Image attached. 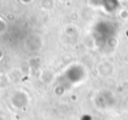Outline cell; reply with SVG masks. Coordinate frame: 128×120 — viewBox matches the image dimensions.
Here are the masks:
<instances>
[{
  "label": "cell",
  "instance_id": "cell-1",
  "mask_svg": "<svg viewBox=\"0 0 128 120\" xmlns=\"http://www.w3.org/2000/svg\"><path fill=\"white\" fill-rule=\"evenodd\" d=\"M0 57H1V54H0Z\"/></svg>",
  "mask_w": 128,
  "mask_h": 120
}]
</instances>
